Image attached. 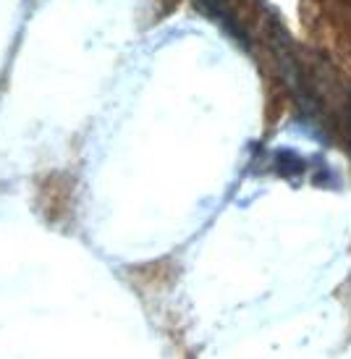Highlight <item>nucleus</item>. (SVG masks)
<instances>
[{"instance_id":"obj_1","label":"nucleus","mask_w":351,"mask_h":359,"mask_svg":"<svg viewBox=\"0 0 351 359\" xmlns=\"http://www.w3.org/2000/svg\"><path fill=\"white\" fill-rule=\"evenodd\" d=\"M191 3L197 6L202 16H207L212 24H218L236 45H241L244 50H249V34L241 27L239 16H236V11L231 8L228 0H191Z\"/></svg>"}]
</instances>
